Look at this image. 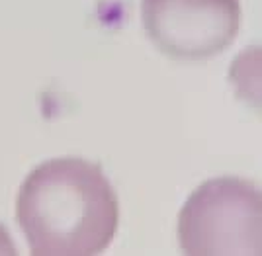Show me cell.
I'll use <instances>...</instances> for the list:
<instances>
[{"label": "cell", "mask_w": 262, "mask_h": 256, "mask_svg": "<svg viewBox=\"0 0 262 256\" xmlns=\"http://www.w3.org/2000/svg\"><path fill=\"white\" fill-rule=\"evenodd\" d=\"M143 28L174 61H206L237 37L239 0H141Z\"/></svg>", "instance_id": "3957f363"}, {"label": "cell", "mask_w": 262, "mask_h": 256, "mask_svg": "<svg viewBox=\"0 0 262 256\" xmlns=\"http://www.w3.org/2000/svg\"><path fill=\"white\" fill-rule=\"evenodd\" d=\"M16 217L33 254L88 256L110 246L120 207L98 165L63 156L28 174L18 192Z\"/></svg>", "instance_id": "6da1fadb"}, {"label": "cell", "mask_w": 262, "mask_h": 256, "mask_svg": "<svg viewBox=\"0 0 262 256\" xmlns=\"http://www.w3.org/2000/svg\"><path fill=\"white\" fill-rule=\"evenodd\" d=\"M260 192L247 180L221 176L198 186L178 215L184 254H260Z\"/></svg>", "instance_id": "7a4b0ae2"}, {"label": "cell", "mask_w": 262, "mask_h": 256, "mask_svg": "<svg viewBox=\"0 0 262 256\" xmlns=\"http://www.w3.org/2000/svg\"><path fill=\"white\" fill-rule=\"evenodd\" d=\"M0 254H16V246L4 225H0Z\"/></svg>", "instance_id": "277c9868"}]
</instances>
